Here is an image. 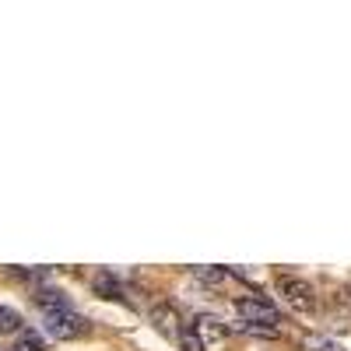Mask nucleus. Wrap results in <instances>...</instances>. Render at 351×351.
<instances>
[{"mask_svg": "<svg viewBox=\"0 0 351 351\" xmlns=\"http://www.w3.org/2000/svg\"><path fill=\"white\" fill-rule=\"evenodd\" d=\"M92 285H95L99 295H106V299H120V281H116L109 271H99V274L92 278Z\"/></svg>", "mask_w": 351, "mask_h": 351, "instance_id": "obj_8", "label": "nucleus"}, {"mask_svg": "<svg viewBox=\"0 0 351 351\" xmlns=\"http://www.w3.org/2000/svg\"><path fill=\"white\" fill-rule=\"evenodd\" d=\"M180 348H183V351H204V341H200V337L193 334V327H190V330L180 337Z\"/></svg>", "mask_w": 351, "mask_h": 351, "instance_id": "obj_10", "label": "nucleus"}, {"mask_svg": "<svg viewBox=\"0 0 351 351\" xmlns=\"http://www.w3.org/2000/svg\"><path fill=\"white\" fill-rule=\"evenodd\" d=\"M236 313L246 319V324L263 327V330H278V324H281V313H278L271 302L256 299V295H250V299H236Z\"/></svg>", "mask_w": 351, "mask_h": 351, "instance_id": "obj_2", "label": "nucleus"}, {"mask_svg": "<svg viewBox=\"0 0 351 351\" xmlns=\"http://www.w3.org/2000/svg\"><path fill=\"white\" fill-rule=\"evenodd\" d=\"M152 324H155V330H158L162 337H169V341H180V337L190 330L186 319L180 316V309L169 306V302H162V306L152 309Z\"/></svg>", "mask_w": 351, "mask_h": 351, "instance_id": "obj_4", "label": "nucleus"}, {"mask_svg": "<svg viewBox=\"0 0 351 351\" xmlns=\"http://www.w3.org/2000/svg\"><path fill=\"white\" fill-rule=\"evenodd\" d=\"M14 351H43V337L36 330H21L14 341Z\"/></svg>", "mask_w": 351, "mask_h": 351, "instance_id": "obj_9", "label": "nucleus"}, {"mask_svg": "<svg viewBox=\"0 0 351 351\" xmlns=\"http://www.w3.org/2000/svg\"><path fill=\"white\" fill-rule=\"evenodd\" d=\"M46 334L56 337V341L84 337V334H88V319L77 316L74 309H53V313H46Z\"/></svg>", "mask_w": 351, "mask_h": 351, "instance_id": "obj_1", "label": "nucleus"}, {"mask_svg": "<svg viewBox=\"0 0 351 351\" xmlns=\"http://www.w3.org/2000/svg\"><path fill=\"white\" fill-rule=\"evenodd\" d=\"M193 278L200 285H208V288H221L228 281V271L225 267H193Z\"/></svg>", "mask_w": 351, "mask_h": 351, "instance_id": "obj_7", "label": "nucleus"}, {"mask_svg": "<svg viewBox=\"0 0 351 351\" xmlns=\"http://www.w3.org/2000/svg\"><path fill=\"white\" fill-rule=\"evenodd\" d=\"M306 344H309V348H316V351H337V344H330V341H319V337H306Z\"/></svg>", "mask_w": 351, "mask_h": 351, "instance_id": "obj_11", "label": "nucleus"}, {"mask_svg": "<svg viewBox=\"0 0 351 351\" xmlns=\"http://www.w3.org/2000/svg\"><path fill=\"white\" fill-rule=\"evenodd\" d=\"M278 295H285V302L299 313H313L316 309V295H313V285L302 281V278H291V274H281L278 278Z\"/></svg>", "mask_w": 351, "mask_h": 351, "instance_id": "obj_3", "label": "nucleus"}, {"mask_svg": "<svg viewBox=\"0 0 351 351\" xmlns=\"http://www.w3.org/2000/svg\"><path fill=\"white\" fill-rule=\"evenodd\" d=\"M193 334H197L204 344H208V341H221L228 330H225V324H221V319H215V316H200L197 324H193Z\"/></svg>", "mask_w": 351, "mask_h": 351, "instance_id": "obj_5", "label": "nucleus"}, {"mask_svg": "<svg viewBox=\"0 0 351 351\" xmlns=\"http://www.w3.org/2000/svg\"><path fill=\"white\" fill-rule=\"evenodd\" d=\"M25 324H21V313L18 309H8V306H0V337H8V334H21Z\"/></svg>", "mask_w": 351, "mask_h": 351, "instance_id": "obj_6", "label": "nucleus"}]
</instances>
